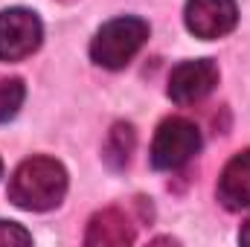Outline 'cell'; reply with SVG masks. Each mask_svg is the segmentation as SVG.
Listing matches in <instances>:
<instances>
[{
  "instance_id": "obj_4",
  "label": "cell",
  "mask_w": 250,
  "mask_h": 247,
  "mask_svg": "<svg viewBox=\"0 0 250 247\" xmlns=\"http://www.w3.org/2000/svg\"><path fill=\"white\" fill-rule=\"evenodd\" d=\"M44 41V23L32 9L12 6L0 12V62H23Z\"/></svg>"
},
{
  "instance_id": "obj_8",
  "label": "cell",
  "mask_w": 250,
  "mask_h": 247,
  "mask_svg": "<svg viewBox=\"0 0 250 247\" xmlns=\"http://www.w3.org/2000/svg\"><path fill=\"white\" fill-rule=\"evenodd\" d=\"M134 242V227L125 218V212H120L117 206H108L102 212H96L87 224L84 233V245H131Z\"/></svg>"
},
{
  "instance_id": "obj_13",
  "label": "cell",
  "mask_w": 250,
  "mask_h": 247,
  "mask_svg": "<svg viewBox=\"0 0 250 247\" xmlns=\"http://www.w3.org/2000/svg\"><path fill=\"white\" fill-rule=\"evenodd\" d=\"M0 175H3V160H0Z\"/></svg>"
},
{
  "instance_id": "obj_3",
  "label": "cell",
  "mask_w": 250,
  "mask_h": 247,
  "mask_svg": "<svg viewBox=\"0 0 250 247\" xmlns=\"http://www.w3.org/2000/svg\"><path fill=\"white\" fill-rule=\"evenodd\" d=\"M201 151V131L187 117H169L157 125L151 140V166L157 172H178Z\"/></svg>"
},
{
  "instance_id": "obj_6",
  "label": "cell",
  "mask_w": 250,
  "mask_h": 247,
  "mask_svg": "<svg viewBox=\"0 0 250 247\" xmlns=\"http://www.w3.org/2000/svg\"><path fill=\"white\" fill-rule=\"evenodd\" d=\"M218 84V64L212 59H189L169 73V99L175 105H195L207 99Z\"/></svg>"
},
{
  "instance_id": "obj_10",
  "label": "cell",
  "mask_w": 250,
  "mask_h": 247,
  "mask_svg": "<svg viewBox=\"0 0 250 247\" xmlns=\"http://www.w3.org/2000/svg\"><path fill=\"white\" fill-rule=\"evenodd\" d=\"M131 148H134V128L131 125H123V123L114 125L111 140H108V148H105V157L111 160V166H125Z\"/></svg>"
},
{
  "instance_id": "obj_9",
  "label": "cell",
  "mask_w": 250,
  "mask_h": 247,
  "mask_svg": "<svg viewBox=\"0 0 250 247\" xmlns=\"http://www.w3.org/2000/svg\"><path fill=\"white\" fill-rule=\"evenodd\" d=\"M26 99L23 79H0V123H9L18 117Z\"/></svg>"
},
{
  "instance_id": "obj_2",
  "label": "cell",
  "mask_w": 250,
  "mask_h": 247,
  "mask_svg": "<svg viewBox=\"0 0 250 247\" xmlns=\"http://www.w3.org/2000/svg\"><path fill=\"white\" fill-rule=\"evenodd\" d=\"M148 23L137 15H120L102 23L90 41V59L105 70H123L148 41Z\"/></svg>"
},
{
  "instance_id": "obj_5",
  "label": "cell",
  "mask_w": 250,
  "mask_h": 247,
  "mask_svg": "<svg viewBox=\"0 0 250 247\" xmlns=\"http://www.w3.org/2000/svg\"><path fill=\"white\" fill-rule=\"evenodd\" d=\"M184 23L195 38L215 41L236 29L239 6H236V0H187Z\"/></svg>"
},
{
  "instance_id": "obj_1",
  "label": "cell",
  "mask_w": 250,
  "mask_h": 247,
  "mask_svg": "<svg viewBox=\"0 0 250 247\" xmlns=\"http://www.w3.org/2000/svg\"><path fill=\"white\" fill-rule=\"evenodd\" d=\"M67 169L56 157L35 154L26 157L9 178L6 195L18 209L26 212H47L59 206L67 195Z\"/></svg>"
},
{
  "instance_id": "obj_11",
  "label": "cell",
  "mask_w": 250,
  "mask_h": 247,
  "mask_svg": "<svg viewBox=\"0 0 250 247\" xmlns=\"http://www.w3.org/2000/svg\"><path fill=\"white\" fill-rule=\"evenodd\" d=\"M0 245H32V233L15 221H0Z\"/></svg>"
},
{
  "instance_id": "obj_7",
  "label": "cell",
  "mask_w": 250,
  "mask_h": 247,
  "mask_svg": "<svg viewBox=\"0 0 250 247\" xmlns=\"http://www.w3.org/2000/svg\"><path fill=\"white\" fill-rule=\"evenodd\" d=\"M215 198L224 209L242 212L250 206V148L233 154L218 175Z\"/></svg>"
},
{
  "instance_id": "obj_12",
  "label": "cell",
  "mask_w": 250,
  "mask_h": 247,
  "mask_svg": "<svg viewBox=\"0 0 250 247\" xmlns=\"http://www.w3.org/2000/svg\"><path fill=\"white\" fill-rule=\"evenodd\" d=\"M239 242L242 245H250V218L242 224V230H239Z\"/></svg>"
}]
</instances>
